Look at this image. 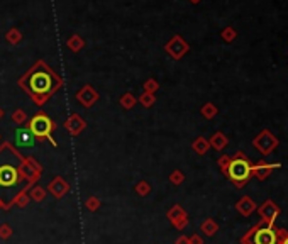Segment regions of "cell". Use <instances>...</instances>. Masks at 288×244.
Instances as JSON below:
<instances>
[{"instance_id":"obj_12","label":"cell","mask_w":288,"mask_h":244,"mask_svg":"<svg viewBox=\"0 0 288 244\" xmlns=\"http://www.w3.org/2000/svg\"><path fill=\"white\" fill-rule=\"evenodd\" d=\"M46 193H48V190L42 188V187H34L33 190H31L29 197L31 200H34V202H42V200L46 199Z\"/></svg>"},{"instance_id":"obj_20","label":"cell","mask_w":288,"mask_h":244,"mask_svg":"<svg viewBox=\"0 0 288 244\" xmlns=\"http://www.w3.org/2000/svg\"><path fill=\"white\" fill-rule=\"evenodd\" d=\"M202 229H204V232H207V234L211 236V234H214V232H215V224L209 221V222H205V224L202 225Z\"/></svg>"},{"instance_id":"obj_3","label":"cell","mask_w":288,"mask_h":244,"mask_svg":"<svg viewBox=\"0 0 288 244\" xmlns=\"http://www.w3.org/2000/svg\"><path fill=\"white\" fill-rule=\"evenodd\" d=\"M22 178H26V176L22 175V171H20L17 166L10 165V163H7V161L0 165V190L9 192L14 187L19 185V182Z\"/></svg>"},{"instance_id":"obj_9","label":"cell","mask_w":288,"mask_h":244,"mask_svg":"<svg viewBox=\"0 0 288 244\" xmlns=\"http://www.w3.org/2000/svg\"><path fill=\"white\" fill-rule=\"evenodd\" d=\"M77 98H78V100L81 102V104L85 105V107H90V105L94 104V102H95V100H97V98H98V95L95 94V92L92 90L90 87H85L83 90H80V92H78Z\"/></svg>"},{"instance_id":"obj_13","label":"cell","mask_w":288,"mask_h":244,"mask_svg":"<svg viewBox=\"0 0 288 244\" xmlns=\"http://www.w3.org/2000/svg\"><path fill=\"white\" fill-rule=\"evenodd\" d=\"M134 190H136V193L137 195H141V197H146L149 192H151V185H149L148 182H139V183H136V187H134Z\"/></svg>"},{"instance_id":"obj_21","label":"cell","mask_w":288,"mask_h":244,"mask_svg":"<svg viewBox=\"0 0 288 244\" xmlns=\"http://www.w3.org/2000/svg\"><path fill=\"white\" fill-rule=\"evenodd\" d=\"M144 88H146V94H153V92L158 88V85H156L154 80H148L146 81V85H144Z\"/></svg>"},{"instance_id":"obj_19","label":"cell","mask_w":288,"mask_h":244,"mask_svg":"<svg viewBox=\"0 0 288 244\" xmlns=\"http://www.w3.org/2000/svg\"><path fill=\"white\" fill-rule=\"evenodd\" d=\"M12 121L17 122V124H22L24 121H26V114H24L22 111H17L12 114Z\"/></svg>"},{"instance_id":"obj_24","label":"cell","mask_w":288,"mask_h":244,"mask_svg":"<svg viewBox=\"0 0 288 244\" xmlns=\"http://www.w3.org/2000/svg\"><path fill=\"white\" fill-rule=\"evenodd\" d=\"M188 241H190V244H202V239L197 238V236H193V238L188 239Z\"/></svg>"},{"instance_id":"obj_11","label":"cell","mask_w":288,"mask_h":244,"mask_svg":"<svg viewBox=\"0 0 288 244\" xmlns=\"http://www.w3.org/2000/svg\"><path fill=\"white\" fill-rule=\"evenodd\" d=\"M12 202L16 204L17 207H26V205L31 202V197H29V193H27L26 190H20V192L17 193L16 197H14Z\"/></svg>"},{"instance_id":"obj_6","label":"cell","mask_w":288,"mask_h":244,"mask_svg":"<svg viewBox=\"0 0 288 244\" xmlns=\"http://www.w3.org/2000/svg\"><path fill=\"white\" fill-rule=\"evenodd\" d=\"M46 190H48L53 197H56V199H61V197H65L66 193H68L70 185L61 178V176H56L55 180L49 182V185L46 187Z\"/></svg>"},{"instance_id":"obj_4","label":"cell","mask_w":288,"mask_h":244,"mask_svg":"<svg viewBox=\"0 0 288 244\" xmlns=\"http://www.w3.org/2000/svg\"><path fill=\"white\" fill-rule=\"evenodd\" d=\"M227 175H229L230 180H234L236 183H244L251 175V166L250 163L243 158H237V160H232L227 166Z\"/></svg>"},{"instance_id":"obj_25","label":"cell","mask_w":288,"mask_h":244,"mask_svg":"<svg viewBox=\"0 0 288 244\" xmlns=\"http://www.w3.org/2000/svg\"><path fill=\"white\" fill-rule=\"evenodd\" d=\"M282 244H288V238H287V239H285V241H283Z\"/></svg>"},{"instance_id":"obj_8","label":"cell","mask_w":288,"mask_h":244,"mask_svg":"<svg viewBox=\"0 0 288 244\" xmlns=\"http://www.w3.org/2000/svg\"><path fill=\"white\" fill-rule=\"evenodd\" d=\"M168 219L172 221V224L178 229H183L185 224H187V214L183 212V208L175 205L168 210Z\"/></svg>"},{"instance_id":"obj_10","label":"cell","mask_w":288,"mask_h":244,"mask_svg":"<svg viewBox=\"0 0 288 244\" xmlns=\"http://www.w3.org/2000/svg\"><path fill=\"white\" fill-rule=\"evenodd\" d=\"M65 127L70 131V132L77 136V134H80L81 131L85 129V121L78 117V115H72V117H70L68 121L65 122Z\"/></svg>"},{"instance_id":"obj_7","label":"cell","mask_w":288,"mask_h":244,"mask_svg":"<svg viewBox=\"0 0 288 244\" xmlns=\"http://www.w3.org/2000/svg\"><path fill=\"white\" fill-rule=\"evenodd\" d=\"M36 143V137L31 132L29 127H20L16 131V144L20 148H33Z\"/></svg>"},{"instance_id":"obj_14","label":"cell","mask_w":288,"mask_h":244,"mask_svg":"<svg viewBox=\"0 0 288 244\" xmlns=\"http://www.w3.org/2000/svg\"><path fill=\"white\" fill-rule=\"evenodd\" d=\"M85 205H87V208L90 212H95L98 207H100V200H98L97 197H88L87 202H85Z\"/></svg>"},{"instance_id":"obj_1","label":"cell","mask_w":288,"mask_h":244,"mask_svg":"<svg viewBox=\"0 0 288 244\" xmlns=\"http://www.w3.org/2000/svg\"><path fill=\"white\" fill-rule=\"evenodd\" d=\"M59 87V83H56V78L51 75L49 70H46L44 66H39L29 75V90L34 95V98L38 100V97H42V102L49 97V94L56 90Z\"/></svg>"},{"instance_id":"obj_5","label":"cell","mask_w":288,"mask_h":244,"mask_svg":"<svg viewBox=\"0 0 288 244\" xmlns=\"http://www.w3.org/2000/svg\"><path fill=\"white\" fill-rule=\"evenodd\" d=\"M252 241L254 244H278V232L271 225H263L256 229Z\"/></svg>"},{"instance_id":"obj_18","label":"cell","mask_w":288,"mask_h":244,"mask_svg":"<svg viewBox=\"0 0 288 244\" xmlns=\"http://www.w3.org/2000/svg\"><path fill=\"white\" fill-rule=\"evenodd\" d=\"M141 104H143L144 107H151V105L154 104V95H153V94H144L143 97H141Z\"/></svg>"},{"instance_id":"obj_16","label":"cell","mask_w":288,"mask_h":244,"mask_svg":"<svg viewBox=\"0 0 288 244\" xmlns=\"http://www.w3.org/2000/svg\"><path fill=\"white\" fill-rule=\"evenodd\" d=\"M12 236V227L9 224L0 225V239H9Z\"/></svg>"},{"instance_id":"obj_22","label":"cell","mask_w":288,"mask_h":244,"mask_svg":"<svg viewBox=\"0 0 288 244\" xmlns=\"http://www.w3.org/2000/svg\"><path fill=\"white\" fill-rule=\"evenodd\" d=\"M205 148H207V144H204V141L198 139L197 143H195V150H197V153H205Z\"/></svg>"},{"instance_id":"obj_26","label":"cell","mask_w":288,"mask_h":244,"mask_svg":"<svg viewBox=\"0 0 288 244\" xmlns=\"http://www.w3.org/2000/svg\"><path fill=\"white\" fill-rule=\"evenodd\" d=\"M2 115H3V112H2V109H0V117H2Z\"/></svg>"},{"instance_id":"obj_27","label":"cell","mask_w":288,"mask_h":244,"mask_svg":"<svg viewBox=\"0 0 288 244\" xmlns=\"http://www.w3.org/2000/svg\"><path fill=\"white\" fill-rule=\"evenodd\" d=\"M0 205H2V204H0Z\"/></svg>"},{"instance_id":"obj_2","label":"cell","mask_w":288,"mask_h":244,"mask_svg":"<svg viewBox=\"0 0 288 244\" xmlns=\"http://www.w3.org/2000/svg\"><path fill=\"white\" fill-rule=\"evenodd\" d=\"M53 127H55V124H53L51 119L44 114H36L29 122V129H31V132L34 134L36 139H49L56 146V141L51 137Z\"/></svg>"},{"instance_id":"obj_23","label":"cell","mask_w":288,"mask_h":244,"mask_svg":"<svg viewBox=\"0 0 288 244\" xmlns=\"http://www.w3.org/2000/svg\"><path fill=\"white\" fill-rule=\"evenodd\" d=\"M176 244H190V241H188V238H185V236H180V238L176 239Z\"/></svg>"},{"instance_id":"obj_15","label":"cell","mask_w":288,"mask_h":244,"mask_svg":"<svg viewBox=\"0 0 288 244\" xmlns=\"http://www.w3.org/2000/svg\"><path fill=\"white\" fill-rule=\"evenodd\" d=\"M134 102H136V98H134L131 94H126L122 98H120V104H122L124 109H131L134 105Z\"/></svg>"},{"instance_id":"obj_17","label":"cell","mask_w":288,"mask_h":244,"mask_svg":"<svg viewBox=\"0 0 288 244\" xmlns=\"http://www.w3.org/2000/svg\"><path fill=\"white\" fill-rule=\"evenodd\" d=\"M183 180H185V176H183V173L181 171H173L172 176H170V182H172L173 185H180Z\"/></svg>"}]
</instances>
